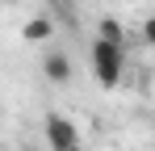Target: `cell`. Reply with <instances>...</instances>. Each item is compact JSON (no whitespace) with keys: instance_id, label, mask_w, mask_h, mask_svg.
Wrapping results in <instances>:
<instances>
[{"instance_id":"6da1fadb","label":"cell","mask_w":155,"mask_h":151,"mask_svg":"<svg viewBox=\"0 0 155 151\" xmlns=\"http://www.w3.org/2000/svg\"><path fill=\"white\" fill-rule=\"evenodd\" d=\"M92 72H97V80H101L105 88H117L122 84V76H126V50L122 46H109V42H101V38H92Z\"/></svg>"},{"instance_id":"7a4b0ae2","label":"cell","mask_w":155,"mask_h":151,"mask_svg":"<svg viewBox=\"0 0 155 151\" xmlns=\"http://www.w3.org/2000/svg\"><path fill=\"white\" fill-rule=\"evenodd\" d=\"M42 139H46L51 151H84V147H80L76 122L63 118V113H46V122H42Z\"/></svg>"},{"instance_id":"3957f363","label":"cell","mask_w":155,"mask_h":151,"mask_svg":"<svg viewBox=\"0 0 155 151\" xmlns=\"http://www.w3.org/2000/svg\"><path fill=\"white\" fill-rule=\"evenodd\" d=\"M42 76L51 80V84H71V59L63 55V50H46L42 55Z\"/></svg>"},{"instance_id":"277c9868","label":"cell","mask_w":155,"mask_h":151,"mask_svg":"<svg viewBox=\"0 0 155 151\" xmlns=\"http://www.w3.org/2000/svg\"><path fill=\"white\" fill-rule=\"evenodd\" d=\"M97 38L109 42V46H122V50H126V25L117 21V17H101V21H97Z\"/></svg>"},{"instance_id":"5b68a950","label":"cell","mask_w":155,"mask_h":151,"mask_svg":"<svg viewBox=\"0 0 155 151\" xmlns=\"http://www.w3.org/2000/svg\"><path fill=\"white\" fill-rule=\"evenodd\" d=\"M21 38H25V42H51L54 38V21L51 17H29V21L21 25Z\"/></svg>"},{"instance_id":"8992f818","label":"cell","mask_w":155,"mask_h":151,"mask_svg":"<svg viewBox=\"0 0 155 151\" xmlns=\"http://www.w3.org/2000/svg\"><path fill=\"white\" fill-rule=\"evenodd\" d=\"M0 4H17V0H0Z\"/></svg>"}]
</instances>
